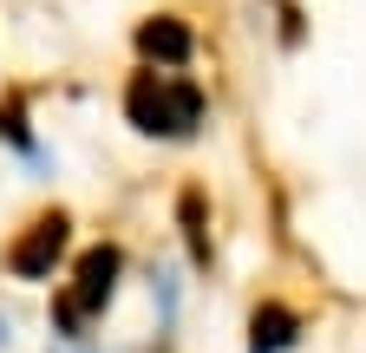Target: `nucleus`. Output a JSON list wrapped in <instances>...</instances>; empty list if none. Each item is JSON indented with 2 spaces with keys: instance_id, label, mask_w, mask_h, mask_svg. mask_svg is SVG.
Here are the masks:
<instances>
[{
  "instance_id": "5",
  "label": "nucleus",
  "mask_w": 366,
  "mask_h": 353,
  "mask_svg": "<svg viewBox=\"0 0 366 353\" xmlns=\"http://www.w3.org/2000/svg\"><path fill=\"white\" fill-rule=\"evenodd\" d=\"M301 340V314L282 301H262L255 314H249V353H288Z\"/></svg>"
},
{
  "instance_id": "2",
  "label": "nucleus",
  "mask_w": 366,
  "mask_h": 353,
  "mask_svg": "<svg viewBox=\"0 0 366 353\" xmlns=\"http://www.w3.org/2000/svg\"><path fill=\"white\" fill-rule=\"evenodd\" d=\"M66 242H72L66 209H46V216H33V223H26V236L7 249V269H14L20 282H46V275L66 262Z\"/></svg>"
},
{
  "instance_id": "7",
  "label": "nucleus",
  "mask_w": 366,
  "mask_h": 353,
  "mask_svg": "<svg viewBox=\"0 0 366 353\" xmlns=\"http://www.w3.org/2000/svg\"><path fill=\"white\" fill-rule=\"evenodd\" d=\"M0 138H7V144H20L26 157H39V151H33V131H26V105H20V99L0 111Z\"/></svg>"
},
{
  "instance_id": "4",
  "label": "nucleus",
  "mask_w": 366,
  "mask_h": 353,
  "mask_svg": "<svg viewBox=\"0 0 366 353\" xmlns=\"http://www.w3.org/2000/svg\"><path fill=\"white\" fill-rule=\"evenodd\" d=\"M137 53H144V66H157V72H177V66H190L197 39H190V26H183L177 14H151L144 26H137Z\"/></svg>"
},
{
  "instance_id": "3",
  "label": "nucleus",
  "mask_w": 366,
  "mask_h": 353,
  "mask_svg": "<svg viewBox=\"0 0 366 353\" xmlns=\"http://www.w3.org/2000/svg\"><path fill=\"white\" fill-rule=\"evenodd\" d=\"M118 275H124V255L112 249V242H99V249H85L79 255V269H72V307L92 321V314H105L112 307V294H118Z\"/></svg>"
},
{
  "instance_id": "1",
  "label": "nucleus",
  "mask_w": 366,
  "mask_h": 353,
  "mask_svg": "<svg viewBox=\"0 0 366 353\" xmlns=\"http://www.w3.org/2000/svg\"><path fill=\"white\" fill-rule=\"evenodd\" d=\"M124 118L144 131V138H197V124H203V85L197 79H183V72H131L124 85Z\"/></svg>"
},
{
  "instance_id": "6",
  "label": "nucleus",
  "mask_w": 366,
  "mask_h": 353,
  "mask_svg": "<svg viewBox=\"0 0 366 353\" xmlns=\"http://www.w3.org/2000/svg\"><path fill=\"white\" fill-rule=\"evenodd\" d=\"M177 223H183V242H190V262L209 269V223H203V190H183L177 197Z\"/></svg>"
}]
</instances>
